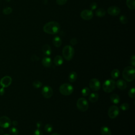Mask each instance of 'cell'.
I'll list each match as a JSON object with an SVG mask.
<instances>
[{
  "mask_svg": "<svg viewBox=\"0 0 135 135\" xmlns=\"http://www.w3.org/2000/svg\"><path fill=\"white\" fill-rule=\"evenodd\" d=\"M60 28V24L55 21H51L45 24L43 26V31L49 34H55L57 33Z\"/></svg>",
  "mask_w": 135,
  "mask_h": 135,
  "instance_id": "6da1fadb",
  "label": "cell"
},
{
  "mask_svg": "<svg viewBox=\"0 0 135 135\" xmlns=\"http://www.w3.org/2000/svg\"><path fill=\"white\" fill-rule=\"evenodd\" d=\"M122 76L127 82L133 81L135 77V69L134 67L131 66L126 67L123 70Z\"/></svg>",
  "mask_w": 135,
  "mask_h": 135,
  "instance_id": "7a4b0ae2",
  "label": "cell"
},
{
  "mask_svg": "<svg viewBox=\"0 0 135 135\" xmlns=\"http://www.w3.org/2000/svg\"><path fill=\"white\" fill-rule=\"evenodd\" d=\"M74 54V49L71 45H66L62 50L63 56L67 61H70L73 58Z\"/></svg>",
  "mask_w": 135,
  "mask_h": 135,
  "instance_id": "3957f363",
  "label": "cell"
},
{
  "mask_svg": "<svg viewBox=\"0 0 135 135\" xmlns=\"http://www.w3.org/2000/svg\"><path fill=\"white\" fill-rule=\"evenodd\" d=\"M115 88V82L113 79L106 80L103 83L102 88L104 92L110 93L112 92Z\"/></svg>",
  "mask_w": 135,
  "mask_h": 135,
  "instance_id": "277c9868",
  "label": "cell"
},
{
  "mask_svg": "<svg viewBox=\"0 0 135 135\" xmlns=\"http://www.w3.org/2000/svg\"><path fill=\"white\" fill-rule=\"evenodd\" d=\"M73 86L70 83H65L62 84L59 88L60 92L64 95H69L73 92Z\"/></svg>",
  "mask_w": 135,
  "mask_h": 135,
  "instance_id": "5b68a950",
  "label": "cell"
},
{
  "mask_svg": "<svg viewBox=\"0 0 135 135\" xmlns=\"http://www.w3.org/2000/svg\"><path fill=\"white\" fill-rule=\"evenodd\" d=\"M76 106L79 110L82 112L86 111L89 107L88 101L84 98H80L76 102Z\"/></svg>",
  "mask_w": 135,
  "mask_h": 135,
  "instance_id": "8992f818",
  "label": "cell"
},
{
  "mask_svg": "<svg viewBox=\"0 0 135 135\" xmlns=\"http://www.w3.org/2000/svg\"><path fill=\"white\" fill-rule=\"evenodd\" d=\"M89 85L90 89L94 91H99L101 87L100 81L96 78L91 79L89 83Z\"/></svg>",
  "mask_w": 135,
  "mask_h": 135,
  "instance_id": "52a82bcc",
  "label": "cell"
},
{
  "mask_svg": "<svg viewBox=\"0 0 135 135\" xmlns=\"http://www.w3.org/2000/svg\"><path fill=\"white\" fill-rule=\"evenodd\" d=\"M108 114V116L110 118H111V119L115 118L116 117H117V116L119 114V108L117 106L114 105H111L109 108Z\"/></svg>",
  "mask_w": 135,
  "mask_h": 135,
  "instance_id": "ba28073f",
  "label": "cell"
},
{
  "mask_svg": "<svg viewBox=\"0 0 135 135\" xmlns=\"http://www.w3.org/2000/svg\"><path fill=\"white\" fill-rule=\"evenodd\" d=\"M42 95L46 98L49 99L51 98L53 93L52 88L49 85H45L42 89Z\"/></svg>",
  "mask_w": 135,
  "mask_h": 135,
  "instance_id": "9c48e42d",
  "label": "cell"
},
{
  "mask_svg": "<svg viewBox=\"0 0 135 135\" xmlns=\"http://www.w3.org/2000/svg\"><path fill=\"white\" fill-rule=\"evenodd\" d=\"M11 124V119L6 116L0 117V127L2 128H8Z\"/></svg>",
  "mask_w": 135,
  "mask_h": 135,
  "instance_id": "30bf717a",
  "label": "cell"
},
{
  "mask_svg": "<svg viewBox=\"0 0 135 135\" xmlns=\"http://www.w3.org/2000/svg\"><path fill=\"white\" fill-rule=\"evenodd\" d=\"M93 16L92 11L90 9H84L80 13L81 17L84 20L89 21L90 20Z\"/></svg>",
  "mask_w": 135,
  "mask_h": 135,
  "instance_id": "8fae6325",
  "label": "cell"
},
{
  "mask_svg": "<svg viewBox=\"0 0 135 135\" xmlns=\"http://www.w3.org/2000/svg\"><path fill=\"white\" fill-rule=\"evenodd\" d=\"M12 78L9 76H5L2 78L0 81V84L2 88H7L12 83Z\"/></svg>",
  "mask_w": 135,
  "mask_h": 135,
  "instance_id": "7c38bea8",
  "label": "cell"
},
{
  "mask_svg": "<svg viewBox=\"0 0 135 135\" xmlns=\"http://www.w3.org/2000/svg\"><path fill=\"white\" fill-rule=\"evenodd\" d=\"M120 9L117 6H110L108 9V13L111 16H117L119 14Z\"/></svg>",
  "mask_w": 135,
  "mask_h": 135,
  "instance_id": "4fadbf2b",
  "label": "cell"
},
{
  "mask_svg": "<svg viewBox=\"0 0 135 135\" xmlns=\"http://www.w3.org/2000/svg\"><path fill=\"white\" fill-rule=\"evenodd\" d=\"M115 85H117L118 88H119V89H120L121 90L126 89L127 88V86L126 81H124V80H121V79L118 80L115 82Z\"/></svg>",
  "mask_w": 135,
  "mask_h": 135,
  "instance_id": "5bb4252c",
  "label": "cell"
},
{
  "mask_svg": "<svg viewBox=\"0 0 135 135\" xmlns=\"http://www.w3.org/2000/svg\"><path fill=\"white\" fill-rule=\"evenodd\" d=\"M43 65L46 68H49L52 65V60L49 57H44L42 61Z\"/></svg>",
  "mask_w": 135,
  "mask_h": 135,
  "instance_id": "9a60e30c",
  "label": "cell"
},
{
  "mask_svg": "<svg viewBox=\"0 0 135 135\" xmlns=\"http://www.w3.org/2000/svg\"><path fill=\"white\" fill-rule=\"evenodd\" d=\"M42 51L44 53V54L46 55H50L51 54L52 52V50H51V48L50 47V46L48 44H45L42 47Z\"/></svg>",
  "mask_w": 135,
  "mask_h": 135,
  "instance_id": "2e32d148",
  "label": "cell"
},
{
  "mask_svg": "<svg viewBox=\"0 0 135 135\" xmlns=\"http://www.w3.org/2000/svg\"><path fill=\"white\" fill-rule=\"evenodd\" d=\"M100 133L102 135H111V131L107 126H103L101 128Z\"/></svg>",
  "mask_w": 135,
  "mask_h": 135,
  "instance_id": "e0dca14e",
  "label": "cell"
},
{
  "mask_svg": "<svg viewBox=\"0 0 135 135\" xmlns=\"http://www.w3.org/2000/svg\"><path fill=\"white\" fill-rule=\"evenodd\" d=\"M110 99L112 103L115 104H118L120 102V97L118 94L115 93L111 94L110 96Z\"/></svg>",
  "mask_w": 135,
  "mask_h": 135,
  "instance_id": "ac0fdd59",
  "label": "cell"
},
{
  "mask_svg": "<svg viewBox=\"0 0 135 135\" xmlns=\"http://www.w3.org/2000/svg\"><path fill=\"white\" fill-rule=\"evenodd\" d=\"M54 63L56 66H60L63 63V57L61 55H56L54 59Z\"/></svg>",
  "mask_w": 135,
  "mask_h": 135,
  "instance_id": "d6986e66",
  "label": "cell"
},
{
  "mask_svg": "<svg viewBox=\"0 0 135 135\" xmlns=\"http://www.w3.org/2000/svg\"><path fill=\"white\" fill-rule=\"evenodd\" d=\"M99 99V94L97 93H92L89 97V100L92 103L96 102Z\"/></svg>",
  "mask_w": 135,
  "mask_h": 135,
  "instance_id": "ffe728a7",
  "label": "cell"
},
{
  "mask_svg": "<svg viewBox=\"0 0 135 135\" xmlns=\"http://www.w3.org/2000/svg\"><path fill=\"white\" fill-rule=\"evenodd\" d=\"M77 79V74L75 72H71L68 75V79L70 82H74Z\"/></svg>",
  "mask_w": 135,
  "mask_h": 135,
  "instance_id": "44dd1931",
  "label": "cell"
},
{
  "mask_svg": "<svg viewBox=\"0 0 135 135\" xmlns=\"http://www.w3.org/2000/svg\"><path fill=\"white\" fill-rule=\"evenodd\" d=\"M53 44L56 47H60L62 44V40L61 38L59 36L54 37L53 40Z\"/></svg>",
  "mask_w": 135,
  "mask_h": 135,
  "instance_id": "7402d4cb",
  "label": "cell"
},
{
  "mask_svg": "<svg viewBox=\"0 0 135 135\" xmlns=\"http://www.w3.org/2000/svg\"><path fill=\"white\" fill-rule=\"evenodd\" d=\"M126 4L131 10H133L135 8V2L134 0H127Z\"/></svg>",
  "mask_w": 135,
  "mask_h": 135,
  "instance_id": "603a6c76",
  "label": "cell"
},
{
  "mask_svg": "<svg viewBox=\"0 0 135 135\" xmlns=\"http://www.w3.org/2000/svg\"><path fill=\"white\" fill-rule=\"evenodd\" d=\"M119 75H120V71L118 69H113L111 72V78L113 79H117L119 76Z\"/></svg>",
  "mask_w": 135,
  "mask_h": 135,
  "instance_id": "cb8c5ba5",
  "label": "cell"
},
{
  "mask_svg": "<svg viewBox=\"0 0 135 135\" xmlns=\"http://www.w3.org/2000/svg\"><path fill=\"white\" fill-rule=\"evenodd\" d=\"M95 15L99 17H103L105 15V11L102 8H99L96 11Z\"/></svg>",
  "mask_w": 135,
  "mask_h": 135,
  "instance_id": "d4e9b609",
  "label": "cell"
},
{
  "mask_svg": "<svg viewBox=\"0 0 135 135\" xmlns=\"http://www.w3.org/2000/svg\"><path fill=\"white\" fill-rule=\"evenodd\" d=\"M90 90L88 87H84L81 90V94L83 96H84V97L90 94Z\"/></svg>",
  "mask_w": 135,
  "mask_h": 135,
  "instance_id": "484cf974",
  "label": "cell"
},
{
  "mask_svg": "<svg viewBox=\"0 0 135 135\" xmlns=\"http://www.w3.org/2000/svg\"><path fill=\"white\" fill-rule=\"evenodd\" d=\"M32 85H33L34 88L37 89V88H41L42 86V83L41 81H40L36 80V81H34L33 82Z\"/></svg>",
  "mask_w": 135,
  "mask_h": 135,
  "instance_id": "4316f807",
  "label": "cell"
},
{
  "mask_svg": "<svg viewBox=\"0 0 135 135\" xmlns=\"http://www.w3.org/2000/svg\"><path fill=\"white\" fill-rule=\"evenodd\" d=\"M12 8L10 7H5L3 9V13L5 15H8L10 14L12 12Z\"/></svg>",
  "mask_w": 135,
  "mask_h": 135,
  "instance_id": "83f0119b",
  "label": "cell"
},
{
  "mask_svg": "<svg viewBox=\"0 0 135 135\" xmlns=\"http://www.w3.org/2000/svg\"><path fill=\"white\" fill-rule=\"evenodd\" d=\"M45 131L48 133H50L53 130V127L51 124H46L44 127Z\"/></svg>",
  "mask_w": 135,
  "mask_h": 135,
  "instance_id": "f1b7e54d",
  "label": "cell"
},
{
  "mask_svg": "<svg viewBox=\"0 0 135 135\" xmlns=\"http://www.w3.org/2000/svg\"><path fill=\"white\" fill-rule=\"evenodd\" d=\"M128 95L129 97L134 98L135 97V88L134 87L131 88L128 91Z\"/></svg>",
  "mask_w": 135,
  "mask_h": 135,
  "instance_id": "f546056e",
  "label": "cell"
},
{
  "mask_svg": "<svg viewBox=\"0 0 135 135\" xmlns=\"http://www.w3.org/2000/svg\"><path fill=\"white\" fill-rule=\"evenodd\" d=\"M9 132L12 135H17L18 133V130L15 127H12L9 129Z\"/></svg>",
  "mask_w": 135,
  "mask_h": 135,
  "instance_id": "4dcf8cb0",
  "label": "cell"
},
{
  "mask_svg": "<svg viewBox=\"0 0 135 135\" xmlns=\"http://www.w3.org/2000/svg\"><path fill=\"white\" fill-rule=\"evenodd\" d=\"M120 109L123 111L127 110L129 108V105L127 103H123L120 105Z\"/></svg>",
  "mask_w": 135,
  "mask_h": 135,
  "instance_id": "1f68e13d",
  "label": "cell"
},
{
  "mask_svg": "<svg viewBox=\"0 0 135 135\" xmlns=\"http://www.w3.org/2000/svg\"><path fill=\"white\" fill-rule=\"evenodd\" d=\"M119 20H120V22L123 24H126L128 22V20L124 15H121L119 18Z\"/></svg>",
  "mask_w": 135,
  "mask_h": 135,
  "instance_id": "d6a6232c",
  "label": "cell"
},
{
  "mask_svg": "<svg viewBox=\"0 0 135 135\" xmlns=\"http://www.w3.org/2000/svg\"><path fill=\"white\" fill-rule=\"evenodd\" d=\"M33 135H43L42 131L40 129L37 128L34 132Z\"/></svg>",
  "mask_w": 135,
  "mask_h": 135,
  "instance_id": "836d02e7",
  "label": "cell"
},
{
  "mask_svg": "<svg viewBox=\"0 0 135 135\" xmlns=\"http://www.w3.org/2000/svg\"><path fill=\"white\" fill-rule=\"evenodd\" d=\"M68 0H56V3L59 5H63L67 2Z\"/></svg>",
  "mask_w": 135,
  "mask_h": 135,
  "instance_id": "e575fe53",
  "label": "cell"
},
{
  "mask_svg": "<svg viewBox=\"0 0 135 135\" xmlns=\"http://www.w3.org/2000/svg\"><path fill=\"white\" fill-rule=\"evenodd\" d=\"M130 64L132 65V66H135V56L133 55L130 59Z\"/></svg>",
  "mask_w": 135,
  "mask_h": 135,
  "instance_id": "d590c367",
  "label": "cell"
},
{
  "mask_svg": "<svg viewBox=\"0 0 135 135\" xmlns=\"http://www.w3.org/2000/svg\"><path fill=\"white\" fill-rule=\"evenodd\" d=\"M90 7L91 11L92 10H94V9H95L97 7V4L96 3H95V2L92 3L91 4L90 6Z\"/></svg>",
  "mask_w": 135,
  "mask_h": 135,
  "instance_id": "8d00e7d4",
  "label": "cell"
},
{
  "mask_svg": "<svg viewBox=\"0 0 135 135\" xmlns=\"http://www.w3.org/2000/svg\"><path fill=\"white\" fill-rule=\"evenodd\" d=\"M70 43L72 45H74L77 43V40L75 38H72V39H71L70 40Z\"/></svg>",
  "mask_w": 135,
  "mask_h": 135,
  "instance_id": "74e56055",
  "label": "cell"
},
{
  "mask_svg": "<svg viewBox=\"0 0 135 135\" xmlns=\"http://www.w3.org/2000/svg\"><path fill=\"white\" fill-rule=\"evenodd\" d=\"M31 60H32V61H37V60H39V57H38L36 55H33L32 56V57H31Z\"/></svg>",
  "mask_w": 135,
  "mask_h": 135,
  "instance_id": "f35d334b",
  "label": "cell"
},
{
  "mask_svg": "<svg viewBox=\"0 0 135 135\" xmlns=\"http://www.w3.org/2000/svg\"><path fill=\"white\" fill-rule=\"evenodd\" d=\"M5 93V90L4 89V88H2L0 89V95H3Z\"/></svg>",
  "mask_w": 135,
  "mask_h": 135,
  "instance_id": "ab89813d",
  "label": "cell"
},
{
  "mask_svg": "<svg viewBox=\"0 0 135 135\" xmlns=\"http://www.w3.org/2000/svg\"><path fill=\"white\" fill-rule=\"evenodd\" d=\"M41 122H37V123H36V127H37V128L38 129H40V128L41 127Z\"/></svg>",
  "mask_w": 135,
  "mask_h": 135,
  "instance_id": "60d3db41",
  "label": "cell"
},
{
  "mask_svg": "<svg viewBox=\"0 0 135 135\" xmlns=\"http://www.w3.org/2000/svg\"><path fill=\"white\" fill-rule=\"evenodd\" d=\"M12 123H13V124L14 126H17V124H18V122H17L15 120V121H13Z\"/></svg>",
  "mask_w": 135,
  "mask_h": 135,
  "instance_id": "b9f144b4",
  "label": "cell"
},
{
  "mask_svg": "<svg viewBox=\"0 0 135 135\" xmlns=\"http://www.w3.org/2000/svg\"><path fill=\"white\" fill-rule=\"evenodd\" d=\"M51 135H60V134L57 133V132H54V133H52Z\"/></svg>",
  "mask_w": 135,
  "mask_h": 135,
  "instance_id": "7bdbcfd3",
  "label": "cell"
},
{
  "mask_svg": "<svg viewBox=\"0 0 135 135\" xmlns=\"http://www.w3.org/2000/svg\"><path fill=\"white\" fill-rule=\"evenodd\" d=\"M6 1H7V2H9L11 0H5Z\"/></svg>",
  "mask_w": 135,
  "mask_h": 135,
  "instance_id": "ee69618b",
  "label": "cell"
},
{
  "mask_svg": "<svg viewBox=\"0 0 135 135\" xmlns=\"http://www.w3.org/2000/svg\"><path fill=\"white\" fill-rule=\"evenodd\" d=\"M4 135H9V134H4Z\"/></svg>",
  "mask_w": 135,
  "mask_h": 135,
  "instance_id": "f6af8a7d",
  "label": "cell"
}]
</instances>
